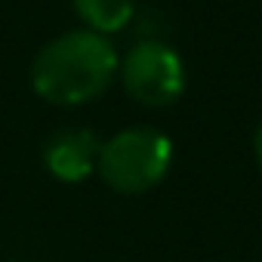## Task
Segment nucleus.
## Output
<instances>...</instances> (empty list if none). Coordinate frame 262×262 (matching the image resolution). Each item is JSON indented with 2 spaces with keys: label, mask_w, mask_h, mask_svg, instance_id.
I'll use <instances>...</instances> for the list:
<instances>
[{
  "label": "nucleus",
  "mask_w": 262,
  "mask_h": 262,
  "mask_svg": "<svg viewBox=\"0 0 262 262\" xmlns=\"http://www.w3.org/2000/svg\"><path fill=\"white\" fill-rule=\"evenodd\" d=\"M74 13L83 28L96 34H117L136 16V0H74Z\"/></svg>",
  "instance_id": "obj_5"
},
{
  "label": "nucleus",
  "mask_w": 262,
  "mask_h": 262,
  "mask_svg": "<svg viewBox=\"0 0 262 262\" xmlns=\"http://www.w3.org/2000/svg\"><path fill=\"white\" fill-rule=\"evenodd\" d=\"M117 50L105 34L74 28L50 40L31 62V86L40 99L71 108L99 99L117 77Z\"/></svg>",
  "instance_id": "obj_1"
},
{
  "label": "nucleus",
  "mask_w": 262,
  "mask_h": 262,
  "mask_svg": "<svg viewBox=\"0 0 262 262\" xmlns=\"http://www.w3.org/2000/svg\"><path fill=\"white\" fill-rule=\"evenodd\" d=\"M253 155H256V164L262 170V123L256 126V139H253Z\"/></svg>",
  "instance_id": "obj_6"
},
{
  "label": "nucleus",
  "mask_w": 262,
  "mask_h": 262,
  "mask_svg": "<svg viewBox=\"0 0 262 262\" xmlns=\"http://www.w3.org/2000/svg\"><path fill=\"white\" fill-rule=\"evenodd\" d=\"M117 77L126 96L145 108L173 105L185 90L182 56L173 47H167L164 40H136L120 56Z\"/></svg>",
  "instance_id": "obj_3"
},
{
  "label": "nucleus",
  "mask_w": 262,
  "mask_h": 262,
  "mask_svg": "<svg viewBox=\"0 0 262 262\" xmlns=\"http://www.w3.org/2000/svg\"><path fill=\"white\" fill-rule=\"evenodd\" d=\"M173 164V142L158 126H126L99 148V176L117 194L151 191Z\"/></svg>",
  "instance_id": "obj_2"
},
{
  "label": "nucleus",
  "mask_w": 262,
  "mask_h": 262,
  "mask_svg": "<svg viewBox=\"0 0 262 262\" xmlns=\"http://www.w3.org/2000/svg\"><path fill=\"white\" fill-rule=\"evenodd\" d=\"M102 142L93 129L83 126H65L53 133L43 145V167L59 182H83L90 173H96Z\"/></svg>",
  "instance_id": "obj_4"
}]
</instances>
